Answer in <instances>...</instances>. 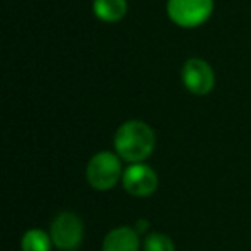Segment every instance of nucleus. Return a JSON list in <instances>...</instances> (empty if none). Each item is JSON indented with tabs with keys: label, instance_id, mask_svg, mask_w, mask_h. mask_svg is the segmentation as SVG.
<instances>
[{
	"label": "nucleus",
	"instance_id": "5",
	"mask_svg": "<svg viewBox=\"0 0 251 251\" xmlns=\"http://www.w3.org/2000/svg\"><path fill=\"white\" fill-rule=\"evenodd\" d=\"M182 83L186 90L193 95H208L215 86V74L208 62L203 59H189L184 62L181 71Z\"/></svg>",
	"mask_w": 251,
	"mask_h": 251
},
{
	"label": "nucleus",
	"instance_id": "11",
	"mask_svg": "<svg viewBox=\"0 0 251 251\" xmlns=\"http://www.w3.org/2000/svg\"><path fill=\"white\" fill-rule=\"evenodd\" d=\"M148 226H150V224H148L147 219H140L136 222V230H138V232H145V230L148 229Z\"/></svg>",
	"mask_w": 251,
	"mask_h": 251
},
{
	"label": "nucleus",
	"instance_id": "4",
	"mask_svg": "<svg viewBox=\"0 0 251 251\" xmlns=\"http://www.w3.org/2000/svg\"><path fill=\"white\" fill-rule=\"evenodd\" d=\"M84 226L83 220L73 212H60L52 220L50 237L53 244L62 251H74L83 243Z\"/></svg>",
	"mask_w": 251,
	"mask_h": 251
},
{
	"label": "nucleus",
	"instance_id": "7",
	"mask_svg": "<svg viewBox=\"0 0 251 251\" xmlns=\"http://www.w3.org/2000/svg\"><path fill=\"white\" fill-rule=\"evenodd\" d=\"M140 232L133 227H117L112 229L103 239V251H138Z\"/></svg>",
	"mask_w": 251,
	"mask_h": 251
},
{
	"label": "nucleus",
	"instance_id": "6",
	"mask_svg": "<svg viewBox=\"0 0 251 251\" xmlns=\"http://www.w3.org/2000/svg\"><path fill=\"white\" fill-rule=\"evenodd\" d=\"M122 186L129 195L136 198H147L153 195L158 186V177L150 165L138 162L131 164L122 174Z\"/></svg>",
	"mask_w": 251,
	"mask_h": 251
},
{
	"label": "nucleus",
	"instance_id": "2",
	"mask_svg": "<svg viewBox=\"0 0 251 251\" xmlns=\"http://www.w3.org/2000/svg\"><path fill=\"white\" fill-rule=\"evenodd\" d=\"M122 158L112 151H100L88 162L86 179L97 191L112 189L122 179Z\"/></svg>",
	"mask_w": 251,
	"mask_h": 251
},
{
	"label": "nucleus",
	"instance_id": "3",
	"mask_svg": "<svg viewBox=\"0 0 251 251\" xmlns=\"http://www.w3.org/2000/svg\"><path fill=\"white\" fill-rule=\"evenodd\" d=\"M213 0H169L167 14L181 28H198L210 19Z\"/></svg>",
	"mask_w": 251,
	"mask_h": 251
},
{
	"label": "nucleus",
	"instance_id": "9",
	"mask_svg": "<svg viewBox=\"0 0 251 251\" xmlns=\"http://www.w3.org/2000/svg\"><path fill=\"white\" fill-rule=\"evenodd\" d=\"M52 244V237L40 229H29L21 239L23 251H50Z\"/></svg>",
	"mask_w": 251,
	"mask_h": 251
},
{
	"label": "nucleus",
	"instance_id": "1",
	"mask_svg": "<svg viewBox=\"0 0 251 251\" xmlns=\"http://www.w3.org/2000/svg\"><path fill=\"white\" fill-rule=\"evenodd\" d=\"M115 153L124 162H145L155 148V133L143 121H127L119 126L114 138Z\"/></svg>",
	"mask_w": 251,
	"mask_h": 251
},
{
	"label": "nucleus",
	"instance_id": "10",
	"mask_svg": "<svg viewBox=\"0 0 251 251\" xmlns=\"http://www.w3.org/2000/svg\"><path fill=\"white\" fill-rule=\"evenodd\" d=\"M145 251H176V246L167 234L151 232L145 239Z\"/></svg>",
	"mask_w": 251,
	"mask_h": 251
},
{
	"label": "nucleus",
	"instance_id": "8",
	"mask_svg": "<svg viewBox=\"0 0 251 251\" xmlns=\"http://www.w3.org/2000/svg\"><path fill=\"white\" fill-rule=\"evenodd\" d=\"M127 12L126 0H93V14L103 23H117Z\"/></svg>",
	"mask_w": 251,
	"mask_h": 251
}]
</instances>
